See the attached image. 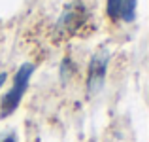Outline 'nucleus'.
Segmentation results:
<instances>
[{"mask_svg":"<svg viewBox=\"0 0 149 142\" xmlns=\"http://www.w3.org/2000/svg\"><path fill=\"white\" fill-rule=\"evenodd\" d=\"M32 72H34V65L32 63H25V65L19 66V70L13 76V85H11L10 91L4 95L2 101H0V117H8V116H11V114L17 110L23 95H25L26 89H29Z\"/></svg>","mask_w":149,"mask_h":142,"instance_id":"f257e3e1","label":"nucleus"},{"mask_svg":"<svg viewBox=\"0 0 149 142\" xmlns=\"http://www.w3.org/2000/svg\"><path fill=\"white\" fill-rule=\"evenodd\" d=\"M108 63H109V53L106 49L96 51L91 57L89 63V72H87V95L95 97L102 91L106 84V74H108Z\"/></svg>","mask_w":149,"mask_h":142,"instance_id":"f03ea898","label":"nucleus"},{"mask_svg":"<svg viewBox=\"0 0 149 142\" xmlns=\"http://www.w3.org/2000/svg\"><path fill=\"white\" fill-rule=\"evenodd\" d=\"M85 21V10L76 4V6L68 8V10L62 13V17L58 19V29L61 30H66V32H76L77 27H81V23Z\"/></svg>","mask_w":149,"mask_h":142,"instance_id":"7ed1b4c3","label":"nucleus"},{"mask_svg":"<svg viewBox=\"0 0 149 142\" xmlns=\"http://www.w3.org/2000/svg\"><path fill=\"white\" fill-rule=\"evenodd\" d=\"M136 8H138V0H123V4H121V19L125 23H132L136 19Z\"/></svg>","mask_w":149,"mask_h":142,"instance_id":"20e7f679","label":"nucleus"},{"mask_svg":"<svg viewBox=\"0 0 149 142\" xmlns=\"http://www.w3.org/2000/svg\"><path fill=\"white\" fill-rule=\"evenodd\" d=\"M121 4L123 0H106V13L111 21H117L121 17Z\"/></svg>","mask_w":149,"mask_h":142,"instance_id":"39448f33","label":"nucleus"},{"mask_svg":"<svg viewBox=\"0 0 149 142\" xmlns=\"http://www.w3.org/2000/svg\"><path fill=\"white\" fill-rule=\"evenodd\" d=\"M74 74H76V65H74L68 57L62 59V63H61V80L62 82H68Z\"/></svg>","mask_w":149,"mask_h":142,"instance_id":"423d86ee","label":"nucleus"},{"mask_svg":"<svg viewBox=\"0 0 149 142\" xmlns=\"http://www.w3.org/2000/svg\"><path fill=\"white\" fill-rule=\"evenodd\" d=\"M0 142H17V135L15 133H6L0 136Z\"/></svg>","mask_w":149,"mask_h":142,"instance_id":"0eeeda50","label":"nucleus"},{"mask_svg":"<svg viewBox=\"0 0 149 142\" xmlns=\"http://www.w3.org/2000/svg\"><path fill=\"white\" fill-rule=\"evenodd\" d=\"M6 78H8V74H6V72H2V74H0V87L4 85V82H6Z\"/></svg>","mask_w":149,"mask_h":142,"instance_id":"6e6552de","label":"nucleus"}]
</instances>
